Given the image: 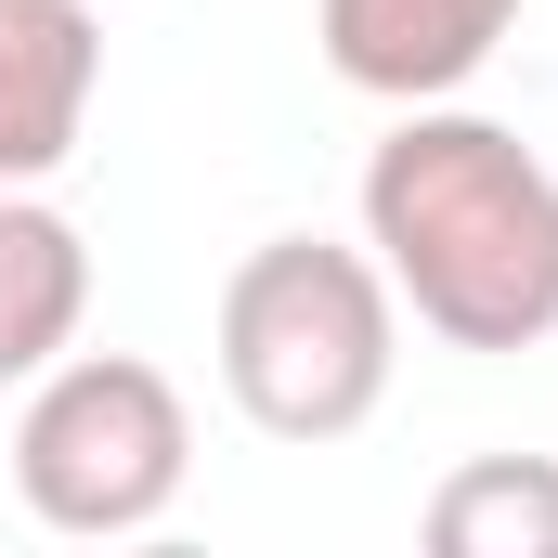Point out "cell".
<instances>
[{"mask_svg": "<svg viewBox=\"0 0 558 558\" xmlns=\"http://www.w3.org/2000/svg\"><path fill=\"white\" fill-rule=\"evenodd\" d=\"M364 247L441 351H546L558 338V169L507 118L403 105L364 156Z\"/></svg>", "mask_w": 558, "mask_h": 558, "instance_id": "6da1fadb", "label": "cell"}, {"mask_svg": "<svg viewBox=\"0 0 558 558\" xmlns=\"http://www.w3.org/2000/svg\"><path fill=\"white\" fill-rule=\"evenodd\" d=\"M390 364H403V299L377 274V247L260 234L221 274V390L260 441H299V454L351 441L390 403Z\"/></svg>", "mask_w": 558, "mask_h": 558, "instance_id": "7a4b0ae2", "label": "cell"}, {"mask_svg": "<svg viewBox=\"0 0 558 558\" xmlns=\"http://www.w3.org/2000/svg\"><path fill=\"white\" fill-rule=\"evenodd\" d=\"M195 481V416L182 390L143 364V351H65L26 377V416H13V494L39 533L65 546H131L182 507Z\"/></svg>", "mask_w": 558, "mask_h": 558, "instance_id": "3957f363", "label": "cell"}, {"mask_svg": "<svg viewBox=\"0 0 558 558\" xmlns=\"http://www.w3.org/2000/svg\"><path fill=\"white\" fill-rule=\"evenodd\" d=\"M507 26H520V0H312L325 65L377 105H454L507 52Z\"/></svg>", "mask_w": 558, "mask_h": 558, "instance_id": "277c9868", "label": "cell"}, {"mask_svg": "<svg viewBox=\"0 0 558 558\" xmlns=\"http://www.w3.org/2000/svg\"><path fill=\"white\" fill-rule=\"evenodd\" d=\"M105 92V13L92 0H0V182H52Z\"/></svg>", "mask_w": 558, "mask_h": 558, "instance_id": "5b68a950", "label": "cell"}, {"mask_svg": "<svg viewBox=\"0 0 558 558\" xmlns=\"http://www.w3.org/2000/svg\"><path fill=\"white\" fill-rule=\"evenodd\" d=\"M78 325H92V234L39 182H0V390L65 364Z\"/></svg>", "mask_w": 558, "mask_h": 558, "instance_id": "8992f818", "label": "cell"}, {"mask_svg": "<svg viewBox=\"0 0 558 558\" xmlns=\"http://www.w3.org/2000/svg\"><path fill=\"white\" fill-rule=\"evenodd\" d=\"M441 558H558V454H468L428 494Z\"/></svg>", "mask_w": 558, "mask_h": 558, "instance_id": "52a82bcc", "label": "cell"}]
</instances>
